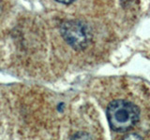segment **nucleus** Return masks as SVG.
I'll use <instances>...</instances> for the list:
<instances>
[{
  "label": "nucleus",
  "mask_w": 150,
  "mask_h": 140,
  "mask_svg": "<svg viewBox=\"0 0 150 140\" xmlns=\"http://www.w3.org/2000/svg\"><path fill=\"white\" fill-rule=\"evenodd\" d=\"M55 1H57V2H59V3H62V4L69 5V4L73 3L74 1H76V0H55Z\"/></svg>",
  "instance_id": "nucleus-5"
},
{
  "label": "nucleus",
  "mask_w": 150,
  "mask_h": 140,
  "mask_svg": "<svg viewBox=\"0 0 150 140\" xmlns=\"http://www.w3.org/2000/svg\"><path fill=\"white\" fill-rule=\"evenodd\" d=\"M60 33L63 39L76 50H82L89 45L92 34L84 22L78 20L65 21L60 25Z\"/></svg>",
  "instance_id": "nucleus-2"
},
{
  "label": "nucleus",
  "mask_w": 150,
  "mask_h": 140,
  "mask_svg": "<svg viewBox=\"0 0 150 140\" xmlns=\"http://www.w3.org/2000/svg\"><path fill=\"white\" fill-rule=\"evenodd\" d=\"M1 8H2V4H1V0H0V12H1Z\"/></svg>",
  "instance_id": "nucleus-6"
},
{
  "label": "nucleus",
  "mask_w": 150,
  "mask_h": 140,
  "mask_svg": "<svg viewBox=\"0 0 150 140\" xmlns=\"http://www.w3.org/2000/svg\"><path fill=\"white\" fill-rule=\"evenodd\" d=\"M107 119L110 128L123 133L136 125L140 119V109L133 103L127 100H114L108 105Z\"/></svg>",
  "instance_id": "nucleus-1"
},
{
  "label": "nucleus",
  "mask_w": 150,
  "mask_h": 140,
  "mask_svg": "<svg viewBox=\"0 0 150 140\" xmlns=\"http://www.w3.org/2000/svg\"><path fill=\"white\" fill-rule=\"evenodd\" d=\"M70 140H94L92 136L87 133L84 132H78L75 134H73Z\"/></svg>",
  "instance_id": "nucleus-3"
},
{
  "label": "nucleus",
  "mask_w": 150,
  "mask_h": 140,
  "mask_svg": "<svg viewBox=\"0 0 150 140\" xmlns=\"http://www.w3.org/2000/svg\"><path fill=\"white\" fill-rule=\"evenodd\" d=\"M123 140H143V139L137 134H130L129 135H127Z\"/></svg>",
  "instance_id": "nucleus-4"
}]
</instances>
